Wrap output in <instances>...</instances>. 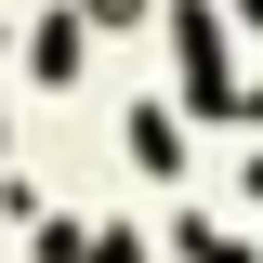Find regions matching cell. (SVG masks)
Masks as SVG:
<instances>
[{
  "instance_id": "obj_1",
  "label": "cell",
  "mask_w": 263,
  "mask_h": 263,
  "mask_svg": "<svg viewBox=\"0 0 263 263\" xmlns=\"http://www.w3.org/2000/svg\"><path fill=\"white\" fill-rule=\"evenodd\" d=\"M184 250H197V263H250V250H237L224 224H184Z\"/></svg>"
},
{
  "instance_id": "obj_2",
  "label": "cell",
  "mask_w": 263,
  "mask_h": 263,
  "mask_svg": "<svg viewBox=\"0 0 263 263\" xmlns=\"http://www.w3.org/2000/svg\"><path fill=\"white\" fill-rule=\"evenodd\" d=\"M92 13H105V27H119V13H145V0H92Z\"/></svg>"
}]
</instances>
